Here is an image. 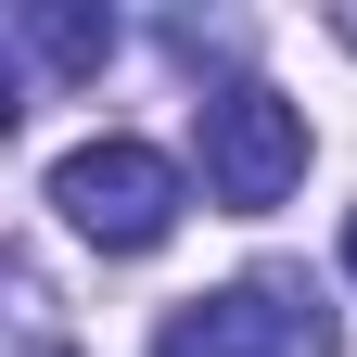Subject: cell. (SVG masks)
<instances>
[{"instance_id":"1","label":"cell","mask_w":357,"mask_h":357,"mask_svg":"<svg viewBox=\"0 0 357 357\" xmlns=\"http://www.w3.org/2000/svg\"><path fill=\"white\" fill-rule=\"evenodd\" d=\"M153 357H332V306L306 294L294 268H255V281H230V294L166 306Z\"/></svg>"},{"instance_id":"5","label":"cell","mask_w":357,"mask_h":357,"mask_svg":"<svg viewBox=\"0 0 357 357\" xmlns=\"http://www.w3.org/2000/svg\"><path fill=\"white\" fill-rule=\"evenodd\" d=\"M13 332H26L13 357H64V332H52V306H38V268H26V255H13Z\"/></svg>"},{"instance_id":"6","label":"cell","mask_w":357,"mask_h":357,"mask_svg":"<svg viewBox=\"0 0 357 357\" xmlns=\"http://www.w3.org/2000/svg\"><path fill=\"white\" fill-rule=\"evenodd\" d=\"M344 281H357V217H344Z\"/></svg>"},{"instance_id":"3","label":"cell","mask_w":357,"mask_h":357,"mask_svg":"<svg viewBox=\"0 0 357 357\" xmlns=\"http://www.w3.org/2000/svg\"><path fill=\"white\" fill-rule=\"evenodd\" d=\"M192 153H204V192L230 204V217H268L306 178V102H281V89H217V102L192 115Z\"/></svg>"},{"instance_id":"2","label":"cell","mask_w":357,"mask_h":357,"mask_svg":"<svg viewBox=\"0 0 357 357\" xmlns=\"http://www.w3.org/2000/svg\"><path fill=\"white\" fill-rule=\"evenodd\" d=\"M52 204H64V230L77 243H102V255H153L178 230V166L153 141H77L52 166Z\"/></svg>"},{"instance_id":"4","label":"cell","mask_w":357,"mask_h":357,"mask_svg":"<svg viewBox=\"0 0 357 357\" xmlns=\"http://www.w3.org/2000/svg\"><path fill=\"white\" fill-rule=\"evenodd\" d=\"M13 38L52 77H102V52H115V13H89V0H13Z\"/></svg>"},{"instance_id":"7","label":"cell","mask_w":357,"mask_h":357,"mask_svg":"<svg viewBox=\"0 0 357 357\" xmlns=\"http://www.w3.org/2000/svg\"><path fill=\"white\" fill-rule=\"evenodd\" d=\"M344 38H357V26H344Z\"/></svg>"}]
</instances>
